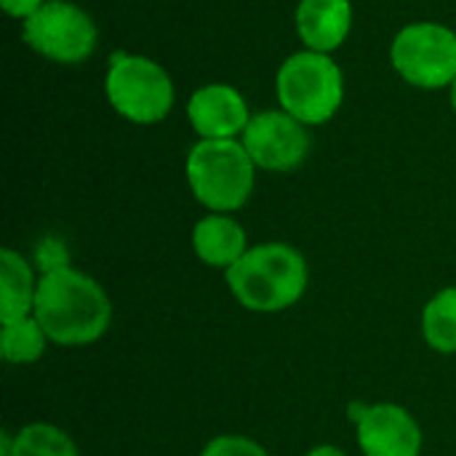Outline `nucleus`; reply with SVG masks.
<instances>
[{"label":"nucleus","mask_w":456,"mask_h":456,"mask_svg":"<svg viewBox=\"0 0 456 456\" xmlns=\"http://www.w3.org/2000/svg\"><path fill=\"white\" fill-rule=\"evenodd\" d=\"M192 248L203 265L227 273L248 251V238L232 216L208 214L192 230Z\"/></svg>","instance_id":"obj_12"},{"label":"nucleus","mask_w":456,"mask_h":456,"mask_svg":"<svg viewBox=\"0 0 456 456\" xmlns=\"http://www.w3.org/2000/svg\"><path fill=\"white\" fill-rule=\"evenodd\" d=\"M240 136L254 166L265 171H294L305 163L310 152V134L305 123H299L283 110L254 115Z\"/></svg>","instance_id":"obj_8"},{"label":"nucleus","mask_w":456,"mask_h":456,"mask_svg":"<svg viewBox=\"0 0 456 456\" xmlns=\"http://www.w3.org/2000/svg\"><path fill=\"white\" fill-rule=\"evenodd\" d=\"M13 456H80L75 441L56 425L32 422L13 436Z\"/></svg>","instance_id":"obj_16"},{"label":"nucleus","mask_w":456,"mask_h":456,"mask_svg":"<svg viewBox=\"0 0 456 456\" xmlns=\"http://www.w3.org/2000/svg\"><path fill=\"white\" fill-rule=\"evenodd\" d=\"M307 456H347L342 449H337V446H329V444H323V446H315V449H310Z\"/></svg>","instance_id":"obj_20"},{"label":"nucleus","mask_w":456,"mask_h":456,"mask_svg":"<svg viewBox=\"0 0 456 456\" xmlns=\"http://www.w3.org/2000/svg\"><path fill=\"white\" fill-rule=\"evenodd\" d=\"M452 107H454V112H456V80L452 83Z\"/></svg>","instance_id":"obj_22"},{"label":"nucleus","mask_w":456,"mask_h":456,"mask_svg":"<svg viewBox=\"0 0 456 456\" xmlns=\"http://www.w3.org/2000/svg\"><path fill=\"white\" fill-rule=\"evenodd\" d=\"M353 419L363 456L422 454V428L409 409L398 403L358 406Z\"/></svg>","instance_id":"obj_9"},{"label":"nucleus","mask_w":456,"mask_h":456,"mask_svg":"<svg viewBox=\"0 0 456 456\" xmlns=\"http://www.w3.org/2000/svg\"><path fill=\"white\" fill-rule=\"evenodd\" d=\"M104 91L118 115L131 123H160L174 107L171 75L152 59L136 53H115Z\"/></svg>","instance_id":"obj_5"},{"label":"nucleus","mask_w":456,"mask_h":456,"mask_svg":"<svg viewBox=\"0 0 456 456\" xmlns=\"http://www.w3.org/2000/svg\"><path fill=\"white\" fill-rule=\"evenodd\" d=\"M0 456H13V436H0Z\"/></svg>","instance_id":"obj_21"},{"label":"nucleus","mask_w":456,"mask_h":456,"mask_svg":"<svg viewBox=\"0 0 456 456\" xmlns=\"http://www.w3.org/2000/svg\"><path fill=\"white\" fill-rule=\"evenodd\" d=\"M230 294L251 313H283L294 307L310 283L305 256L289 243H259L227 273Z\"/></svg>","instance_id":"obj_2"},{"label":"nucleus","mask_w":456,"mask_h":456,"mask_svg":"<svg viewBox=\"0 0 456 456\" xmlns=\"http://www.w3.org/2000/svg\"><path fill=\"white\" fill-rule=\"evenodd\" d=\"M48 342L51 339L45 337L43 326L35 321V315L3 323V331H0V353H3V358L8 363H19V366L40 361Z\"/></svg>","instance_id":"obj_15"},{"label":"nucleus","mask_w":456,"mask_h":456,"mask_svg":"<svg viewBox=\"0 0 456 456\" xmlns=\"http://www.w3.org/2000/svg\"><path fill=\"white\" fill-rule=\"evenodd\" d=\"M37 281L32 265L13 248L0 251V323L32 315Z\"/></svg>","instance_id":"obj_13"},{"label":"nucleus","mask_w":456,"mask_h":456,"mask_svg":"<svg viewBox=\"0 0 456 456\" xmlns=\"http://www.w3.org/2000/svg\"><path fill=\"white\" fill-rule=\"evenodd\" d=\"M192 195L211 214H230L248 203L256 166L238 139H200L184 163Z\"/></svg>","instance_id":"obj_3"},{"label":"nucleus","mask_w":456,"mask_h":456,"mask_svg":"<svg viewBox=\"0 0 456 456\" xmlns=\"http://www.w3.org/2000/svg\"><path fill=\"white\" fill-rule=\"evenodd\" d=\"M43 3H45V0H0L3 11H5L8 16H13V19H27V16H32Z\"/></svg>","instance_id":"obj_19"},{"label":"nucleus","mask_w":456,"mask_h":456,"mask_svg":"<svg viewBox=\"0 0 456 456\" xmlns=\"http://www.w3.org/2000/svg\"><path fill=\"white\" fill-rule=\"evenodd\" d=\"M275 91L283 112L305 126L329 123L345 99V77L339 64L321 51L291 53L275 77Z\"/></svg>","instance_id":"obj_4"},{"label":"nucleus","mask_w":456,"mask_h":456,"mask_svg":"<svg viewBox=\"0 0 456 456\" xmlns=\"http://www.w3.org/2000/svg\"><path fill=\"white\" fill-rule=\"evenodd\" d=\"M32 315L53 345L86 347L107 334L112 302L91 275L67 265L37 278Z\"/></svg>","instance_id":"obj_1"},{"label":"nucleus","mask_w":456,"mask_h":456,"mask_svg":"<svg viewBox=\"0 0 456 456\" xmlns=\"http://www.w3.org/2000/svg\"><path fill=\"white\" fill-rule=\"evenodd\" d=\"M200 456H270L265 446L246 436H216L203 446Z\"/></svg>","instance_id":"obj_17"},{"label":"nucleus","mask_w":456,"mask_h":456,"mask_svg":"<svg viewBox=\"0 0 456 456\" xmlns=\"http://www.w3.org/2000/svg\"><path fill=\"white\" fill-rule=\"evenodd\" d=\"M353 27L350 0H299L297 5V32L310 51L331 53L337 51Z\"/></svg>","instance_id":"obj_11"},{"label":"nucleus","mask_w":456,"mask_h":456,"mask_svg":"<svg viewBox=\"0 0 456 456\" xmlns=\"http://www.w3.org/2000/svg\"><path fill=\"white\" fill-rule=\"evenodd\" d=\"M422 337L425 342L441 353H456V286L438 291L422 310Z\"/></svg>","instance_id":"obj_14"},{"label":"nucleus","mask_w":456,"mask_h":456,"mask_svg":"<svg viewBox=\"0 0 456 456\" xmlns=\"http://www.w3.org/2000/svg\"><path fill=\"white\" fill-rule=\"evenodd\" d=\"M390 59L406 83L446 88L456 80V32L436 21L409 24L395 35Z\"/></svg>","instance_id":"obj_7"},{"label":"nucleus","mask_w":456,"mask_h":456,"mask_svg":"<svg viewBox=\"0 0 456 456\" xmlns=\"http://www.w3.org/2000/svg\"><path fill=\"white\" fill-rule=\"evenodd\" d=\"M187 118L203 139H235L251 123L246 99L227 83L198 88L187 102Z\"/></svg>","instance_id":"obj_10"},{"label":"nucleus","mask_w":456,"mask_h":456,"mask_svg":"<svg viewBox=\"0 0 456 456\" xmlns=\"http://www.w3.org/2000/svg\"><path fill=\"white\" fill-rule=\"evenodd\" d=\"M24 43L59 64L86 61L99 43L94 19L69 0H45L32 16L24 19Z\"/></svg>","instance_id":"obj_6"},{"label":"nucleus","mask_w":456,"mask_h":456,"mask_svg":"<svg viewBox=\"0 0 456 456\" xmlns=\"http://www.w3.org/2000/svg\"><path fill=\"white\" fill-rule=\"evenodd\" d=\"M35 262H37L40 273L45 275V273H53V270L67 267L69 265V256H67V248L59 240L45 238V240H40V246L35 251Z\"/></svg>","instance_id":"obj_18"}]
</instances>
